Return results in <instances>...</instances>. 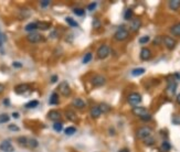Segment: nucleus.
<instances>
[{"label":"nucleus","instance_id":"nucleus-53","mask_svg":"<svg viewBox=\"0 0 180 152\" xmlns=\"http://www.w3.org/2000/svg\"><path fill=\"white\" fill-rule=\"evenodd\" d=\"M4 104L6 106H9V99H8V98H6V99L4 100Z\"/></svg>","mask_w":180,"mask_h":152},{"label":"nucleus","instance_id":"nucleus-32","mask_svg":"<svg viewBox=\"0 0 180 152\" xmlns=\"http://www.w3.org/2000/svg\"><path fill=\"white\" fill-rule=\"evenodd\" d=\"M53 129L57 131V132H61L62 129H63V125H62V122H60V121H57V122H54Z\"/></svg>","mask_w":180,"mask_h":152},{"label":"nucleus","instance_id":"nucleus-17","mask_svg":"<svg viewBox=\"0 0 180 152\" xmlns=\"http://www.w3.org/2000/svg\"><path fill=\"white\" fill-rule=\"evenodd\" d=\"M72 105L76 108H84L85 107V103L82 98H74L72 101Z\"/></svg>","mask_w":180,"mask_h":152},{"label":"nucleus","instance_id":"nucleus-3","mask_svg":"<svg viewBox=\"0 0 180 152\" xmlns=\"http://www.w3.org/2000/svg\"><path fill=\"white\" fill-rule=\"evenodd\" d=\"M109 52H111L109 46L106 45V44H103V45H101V46L98 47L97 58H100V60H104V58H106L108 55H109Z\"/></svg>","mask_w":180,"mask_h":152},{"label":"nucleus","instance_id":"nucleus-45","mask_svg":"<svg viewBox=\"0 0 180 152\" xmlns=\"http://www.w3.org/2000/svg\"><path fill=\"white\" fill-rule=\"evenodd\" d=\"M96 6H97V4L96 2H92V4H90L89 6H87V9L90 11H93L95 8H96Z\"/></svg>","mask_w":180,"mask_h":152},{"label":"nucleus","instance_id":"nucleus-26","mask_svg":"<svg viewBox=\"0 0 180 152\" xmlns=\"http://www.w3.org/2000/svg\"><path fill=\"white\" fill-rule=\"evenodd\" d=\"M162 152H168L170 151V149H171V145H170L168 141H164L161 143V147H160Z\"/></svg>","mask_w":180,"mask_h":152},{"label":"nucleus","instance_id":"nucleus-16","mask_svg":"<svg viewBox=\"0 0 180 152\" xmlns=\"http://www.w3.org/2000/svg\"><path fill=\"white\" fill-rule=\"evenodd\" d=\"M101 109H100V107L98 106H93L92 108H91L90 110V115L92 118H94V119H96V118H98V117L101 116Z\"/></svg>","mask_w":180,"mask_h":152},{"label":"nucleus","instance_id":"nucleus-24","mask_svg":"<svg viewBox=\"0 0 180 152\" xmlns=\"http://www.w3.org/2000/svg\"><path fill=\"white\" fill-rule=\"evenodd\" d=\"M145 72H146L145 69H143V67H138V69H134L133 71H132V75L133 76H141V75H143Z\"/></svg>","mask_w":180,"mask_h":152},{"label":"nucleus","instance_id":"nucleus-19","mask_svg":"<svg viewBox=\"0 0 180 152\" xmlns=\"http://www.w3.org/2000/svg\"><path fill=\"white\" fill-rule=\"evenodd\" d=\"M168 6L171 10L176 11L178 10L180 8V0H170L169 2H168Z\"/></svg>","mask_w":180,"mask_h":152},{"label":"nucleus","instance_id":"nucleus-27","mask_svg":"<svg viewBox=\"0 0 180 152\" xmlns=\"http://www.w3.org/2000/svg\"><path fill=\"white\" fill-rule=\"evenodd\" d=\"M145 143V145H155V138L152 137V136H149V137H147L146 139H144L143 140Z\"/></svg>","mask_w":180,"mask_h":152},{"label":"nucleus","instance_id":"nucleus-8","mask_svg":"<svg viewBox=\"0 0 180 152\" xmlns=\"http://www.w3.org/2000/svg\"><path fill=\"white\" fill-rule=\"evenodd\" d=\"M0 150L4 152H13L15 148H13L10 140H4L0 143Z\"/></svg>","mask_w":180,"mask_h":152},{"label":"nucleus","instance_id":"nucleus-2","mask_svg":"<svg viewBox=\"0 0 180 152\" xmlns=\"http://www.w3.org/2000/svg\"><path fill=\"white\" fill-rule=\"evenodd\" d=\"M127 103H128L130 106L137 107V105H139L141 103V94H138V93H132V94H129L128 97H127Z\"/></svg>","mask_w":180,"mask_h":152},{"label":"nucleus","instance_id":"nucleus-5","mask_svg":"<svg viewBox=\"0 0 180 152\" xmlns=\"http://www.w3.org/2000/svg\"><path fill=\"white\" fill-rule=\"evenodd\" d=\"M105 84H106V78L103 75L97 74V75H95L92 78V85L95 87H101L103 85H105Z\"/></svg>","mask_w":180,"mask_h":152},{"label":"nucleus","instance_id":"nucleus-52","mask_svg":"<svg viewBox=\"0 0 180 152\" xmlns=\"http://www.w3.org/2000/svg\"><path fill=\"white\" fill-rule=\"evenodd\" d=\"M12 117L17 119V118H19V114H18V112H13V114H12Z\"/></svg>","mask_w":180,"mask_h":152},{"label":"nucleus","instance_id":"nucleus-11","mask_svg":"<svg viewBox=\"0 0 180 152\" xmlns=\"http://www.w3.org/2000/svg\"><path fill=\"white\" fill-rule=\"evenodd\" d=\"M132 111L135 116H138V117H143L145 115H147V109L145 108V107H134L132 109Z\"/></svg>","mask_w":180,"mask_h":152},{"label":"nucleus","instance_id":"nucleus-50","mask_svg":"<svg viewBox=\"0 0 180 152\" xmlns=\"http://www.w3.org/2000/svg\"><path fill=\"white\" fill-rule=\"evenodd\" d=\"M109 134H111V136H114V134H115V130H114L113 128H109Z\"/></svg>","mask_w":180,"mask_h":152},{"label":"nucleus","instance_id":"nucleus-48","mask_svg":"<svg viewBox=\"0 0 180 152\" xmlns=\"http://www.w3.org/2000/svg\"><path fill=\"white\" fill-rule=\"evenodd\" d=\"M58 82V76L57 75H53L52 77H51V83L54 84V83H57Z\"/></svg>","mask_w":180,"mask_h":152},{"label":"nucleus","instance_id":"nucleus-31","mask_svg":"<svg viewBox=\"0 0 180 152\" xmlns=\"http://www.w3.org/2000/svg\"><path fill=\"white\" fill-rule=\"evenodd\" d=\"M38 105H39V101L38 100H31V101H29L28 104H25V108H29V109L36 108Z\"/></svg>","mask_w":180,"mask_h":152},{"label":"nucleus","instance_id":"nucleus-9","mask_svg":"<svg viewBox=\"0 0 180 152\" xmlns=\"http://www.w3.org/2000/svg\"><path fill=\"white\" fill-rule=\"evenodd\" d=\"M42 39H43L42 35L36 32H31L27 36V40L29 41V42H31V43H38V42H40Z\"/></svg>","mask_w":180,"mask_h":152},{"label":"nucleus","instance_id":"nucleus-42","mask_svg":"<svg viewBox=\"0 0 180 152\" xmlns=\"http://www.w3.org/2000/svg\"><path fill=\"white\" fill-rule=\"evenodd\" d=\"M93 27L95 28V29H98L100 27H101V21L98 20V19H93Z\"/></svg>","mask_w":180,"mask_h":152},{"label":"nucleus","instance_id":"nucleus-10","mask_svg":"<svg viewBox=\"0 0 180 152\" xmlns=\"http://www.w3.org/2000/svg\"><path fill=\"white\" fill-rule=\"evenodd\" d=\"M151 58V51L147 47H143L141 51V61H148Z\"/></svg>","mask_w":180,"mask_h":152},{"label":"nucleus","instance_id":"nucleus-18","mask_svg":"<svg viewBox=\"0 0 180 152\" xmlns=\"http://www.w3.org/2000/svg\"><path fill=\"white\" fill-rule=\"evenodd\" d=\"M177 89V83L173 82H169L168 83V87H167V93H169V95H173Z\"/></svg>","mask_w":180,"mask_h":152},{"label":"nucleus","instance_id":"nucleus-34","mask_svg":"<svg viewBox=\"0 0 180 152\" xmlns=\"http://www.w3.org/2000/svg\"><path fill=\"white\" fill-rule=\"evenodd\" d=\"M9 120H10V118H9V116H8L7 114H1L0 115V123H6Z\"/></svg>","mask_w":180,"mask_h":152},{"label":"nucleus","instance_id":"nucleus-29","mask_svg":"<svg viewBox=\"0 0 180 152\" xmlns=\"http://www.w3.org/2000/svg\"><path fill=\"white\" fill-rule=\"evenodd\" d=\"M25 31H28V32H32L34 30H36V22H33V23H29V24L25 25Z\"/></svg>","mask_w":180,"mask_h":152},{"label":"nucleus","instance_id":"nucleus-44","mask_svg":"<svg viewBox=\"0 0 180 152\" xmlns=\"http://www.w3.org/2000/svg\"><path fill=\"white\" fill-rule=\"evenodd\" d=\"M151 119H152V117H151V115H149V114H147V115H145V116L141 117V121H150Z\"/></svg>","mask_w":180,"mask_h":152},{"label":"nucleus","instance_id":"nucleus-39","mask_svg":"<svg viewBox=\"0 0 180 152\" xmlns=\"http://www.w3.org/2000/svg\"><path fill=\"white\" fill-rule=\"evenodd\" d=\"M150 41V38L148 35H144V36H141V39H139V43L141 44H146V43H148Z\"/></svg>","mask_w":180,"mask_h":152},{"label":"nucleus","instance_id":"nucleus-49","mask_svg":"<svg viewBox=\"0 0 180 152\" xmlns=\"http://www.w3.org/2000/svg\"><path fill=\"white\" fill-rule=\"evenodd\" d=\"M4 88H6V87H4V85H2V84H0V94H1V93H4Z\"/></svg>","mask_w":180,"mask_h":152},{"label":"nucleus","instance_id":"nucleus-36","mask_svg":"<svg viewBox=\"0 0 180 152\" xmlns=\"http://www.w3.org/2000/svg\"><path fill=\"white\" fill-rule=\"evenodd\" d=\"M92 56H93V54H92L91 52L86 53V54L84 55V58H83V64H86V63H89V62L92 60Z\"/></svg>","mask_w":180,"mask_h":152},{"label":"nucleus","instance_id":"nucleus-30","mask_svg":"<svg viewBox=\"0 0 180 152\" xmlns=\"http://www.w3.org/2000/svg\"><path fill=\"white\" fill-rule=\"evenodd\" d=\"M98 107H100V109H101L102 112H108L109 110H111V106H108L107 104H105V103H102Z\"/></svg>","mask_w":180,"mask_h":152},{"label":"nucleus","instance_id":"nucleus-38","mask_svg":"<svg viewBox=\"0 0 180 152\" xmlns=\"http://www.w3.org/2000/svg\"><path fill=\"white\" fill-rule=\"evenodd\" d=\"M18 143L19 145H28V139H27L25 137H23V136H22V137H19L18 138Z\"/></svg>","mask_w":180,"mask_h":152},{"label":"nucleus","instance_id":"nucleus-1","mask_svg":"<svg viewBox=\"0 0 180 152\" xmlns=\"http://www.w3.org/2000/svg\"><path fill=\"white\" fill-rule=\"evenodd\" d=\"M151 134H152V129H151L150 127H141V128H139V129L137 130L136 137L137 139H139V140H144V139H146L147 137L151 136Z\"/></svg>","mask_w":180,"mask_h":152},{"label":"nucleus","instance_id":"nucleus-7","mask_svg":"<svg viewBox=\"0 0 180 152\" xmlns=\"http://www.w3.org/2000/svg\"><path fill=\"white\" fill-rule=\"evenodd\" d=\"M162 42H164V44L166 45V47L168 49V50H173L175 49V46H176V40L173 39V38H171V36H168L166 35L162 38Z\"/></svg>","mask_w":180,"mask_h":152},{"label":"nucleus","instance_id":"nucleus-12","mask_svg":"<svg viewBox=\"0 0 180 152\" xmlns=\"http://www.w3.org/2000/svg\"><path fill=\"white\" fill-rule=\"evenodd\" d=\"M141 27V19H134L133 21L130 22V30L133 31V32H137L138 30H139V28Z\"/></svg>","mask_w":180,"mask_h":152},{"label":"nucleus","instance_id":"nucleus-46","mask_svg":"<svg viewBox=\"0 0 180 152\" xmlns=\"http://www.w3.org/2000/svg\"><path fill=\"white\" fill-rule=\"evenodd\" d=\"M12 66H13L15 69H21L22 63H20V62H13V63H12Z\"/></svg>","mask_w":180,"mask_h":152},{"label":"nucleus","instance_id":"nucleus-41","mask_svg":"<svg viewBox=\"0 0 180 152\" xmlns=\"http://www.w3.org/2000/svg\"><path fill=\"white\" fill-rule=\"evenodd\" d=\"M173 125H180V115H176L173 117Z\"/></svg>","mask_w":180,"mask_h":152},{"label":"nucleus","instance_id":"nucleus-43","mask_svg":"<svg viewBox=\"0 0 180 152\" xmlns=\"http://www.w3.org/2000/svg\"><path fill=\"white\" fill-rule=\"evenodd\" d=\"M51 1L50 0H42V1H40V6L42 8H45L48 7V6H50Z\"/></svg>","mask_w":180,"mask_h":152},{"label":"nucleus","instance_id":"nucleus-33","mask_svg":"<svg viewBox=\"0 0 180 152\" xmlns=\"http://www.w3.org/2000/svg\"><path fill=\"white\" fill-rule=\"evenodd\" d=\"M73 12H74V15H79V17H82V15H85V10H84L83 8H75V9L73 10Z\"/></svg>","mask_w":180,"mask_h":152},{"label":"nucleus","instance_id":"nucleus-4","mask_svg":"<svg viewBox=\"0 0 180 152\" xmlns=\"http://www.w3.org/2000/svg\"><path fill=\"white\" fill-rule=\"evenodd\" d=\"M129 36V32L125 29H119L118 31H116V33L114 34V39L118 42H122V41H125Z\"/></svg>","mask_w":180,"mask_h":152},{"label":"nucleus","instance_id":"nucleus-47","mask_svg":"<svg viewBox=\"0 0 180 152\" xmlns=\"http://www.w3.org/2000/svg\"><path fill=\"white\" fill-rule=\"evenodd\" d=\"M161 41H162L161 38H160V36H157L155 40H154V44H155V45H158V44L161 43Z\"/></svg>","mask_w":180,"mask_h":152},{"label":"nucleus","instance_id":"nucleus-37","mask_svg":"<svg viewBox=\"0 0 180 152\" xmlns=\"http://www.w3.org/2000/svg\"><path fill=\"white\" fill-rule=\"evenodd\" d=\"M132 17H133V10H132V9H127L126 12L124 13V18H125V20H130Z\"/></svg>","mask_w":180,"mask_h":152},{"label":"nucleus","instance_id":"nucleus-20","mask_svg":"<svg viewBox=\"0 0 180 152\" xmlns=\"http://www.w3.org/2000/svg\"><path fill=\"white\" fill-rule=\"evenodd\" d=\"M170 32L175 36H180V23H177V24L173 25L170 28Z\"/></svg>","mask_w":180,"mask_h":152},{"label":"nucleus","instance_id":"nucleus-21","mask_svg":"<svg viewBox=\"0 0 180 152\" xmlns=\"http://www.w3.org/2000/svg\"><path fill=\"white\" fill-rule=\"evenodd\" d=\"M65 116L70 121H76V119H77V116H76V114L73 110H68L65 112Z\"/></svg>","mask_w":180,"mask_h":152},{"label":"nucleus","instance_id":"nucleus-25","mask_svg":"<svg viewBox=\"0 0 180 152\" xmlns=\"http://www.w3.org/2000/svg\"><path fill=\"white\" fill-rule=\"evenodd\" d=\"M28 145H29L30 148L32 149H36L39 147V142H38V140L36 139H34V138H31V139H29L28 140Z\"/></svg>","mask_w":180,"mask_h":152},{"label":"nucleus","instance_id":"nucleus-23","mask_svg":"<svg viewBox=\"0 0 180 152\" xmlns=\"http://www.w3.org/2000/svg\"><path fill=\"white\" fill-rule=\"evenodd\" d=\"M49 104H50V105H58L59 104V95L57 94V93H53V94L51 95Z\"/></svg>","mask_w":180,"mask_h":152},{"label":"nucleus","instance_id":"nucleus-6","mask_svg":"<svg viewBox=\"0 0 180 152\" xmlns=\"http://www.w3.org/2000/svg\"><path fill=\"white\" fill-rule=\"evenodd\" d=\"M58 89L65 97H68V96L71 95V88H70V85L68 84V82H62V83H60Z\"/></svg>","mask_w":180,"mask_h":152},{"label":"nucleus","instance_id":"nucleus-15","mask_svg":"<svg viewBox=\"0 0 180 152\" xmlns=\"http://www.w3.org/2000/svg\"><path fill=\"white\" fill-rule=\"evenodd\" d=\"M36 29L38 30H42V31H47L51 28V23L50 22H45V21H38L36 22Z\"/></svg>","mask_w":180,"mask_h":152},{"label":"nucleus","instance_id":"nucleus-35","mask_svg":"<svg viewBox=\"0 0 180 152\" xmlns=\"http://www.w3.org/2000/svg\"><path fill=\"white\" fill-rule=\"evenodd\" d=\"M65 21L68 22V25H71V27H73V28H76V27H77V22L76 21H74V20H73L72 18H70V17H68V18L65 19Z\"/></svg>","mask_w":180,"mask_h":152},{"label":"nucleus","instance_id":"nucleus-13","mask_svg":"<svg viewBox=\"0 0 180 152\" xmlns=\"http://www.w3.org/2000/svg\"><path fill=\"white\" fill-rule=\"evenodd\" d=\"M29 85L28 84H19V85H17V86L15 87V91L17 93V94H23V93H25V91H29Z\"/></svg>","mask_w":180,"mask_h":152},{"label":"nucleus","instance_id":"nucleus-54","mask_svg":"<svg viewBox=\"0 0 180 152\" xmlns=\"http://www.w3.org/2000/svg\"><path fill=\"white\" fill-rule=\"evenodd\" d=\"M177 104L180 106V94H178V96H177Z\"/></svg>","mask_w":180,"mask_h":152},{"label":"nucleus","instance_id":"nucleus-22","mask_svg":"<svg viewBox=\"0 0 180 152\" xmlns=\"http://www.w3.org/2000/svg\"><path fill=\"white\" fill-rule=\"evenodd\" d=\"M30 15H31L30 9H28V8H21L20 9V18L25 19L28 18V17H30Z\"/></svg>","mask_w":180,"mask_h":152},{"label":"nucleus","instance_id":"nucleus-28","mask_svg":"<svg viewBox=\"0 0 180 152\" xmlns=\"http://www.w3.org/2000/svg\"><path fill=\"white\" fill-rule=\"evenodd\" d=\"M64 132L66 136H73L76 132V128L75 127H68L64 130Z\"/></svg>","mask_w":180,"mask_h":152},{"label":"nucleus","instance_id":"nucleus-14","mask_svg":"<svg viewBox=\"0 0 180 152\" xmlns=\"http://www.w3.org/2000/svg\"><path fill=\"white\" fill-rule=\"evenodd\" d=\"M48 118L57 122V121H59L60 118H61V114H60L58 110H51V111L48 112Z\"/></svg>","mask_w":180,"mask_h":152},{"label":"nucleus","instance_id":"nucleus-40","mask_svg":"<svg viewBox=\"0 0 180 152\" xmlns=\"http://www.w3.org/2000/svg\"><path fill=\"white\" fill-rule=\"evenodd\" d=\"M8 129L10 131H16V132L20 130V128H19L17 125H13V123H12V125H9V126H8Z\"/></svg>","mask_w":180,"mask_h":152},{"label":"nucleus","instance_id":"nucleus-51","mask_svg":"<svg viewBox=\"0 0 180 152\" xmlns=\"http://www.w3.org/2000/svg\"><path fill=\"white\" fill-rule=\"evenodd\" d=\"M118 152H130V151L127 148H123V149H120Z\"/></svg>","mask_w":180,"mask_h":152}]
</instances>
